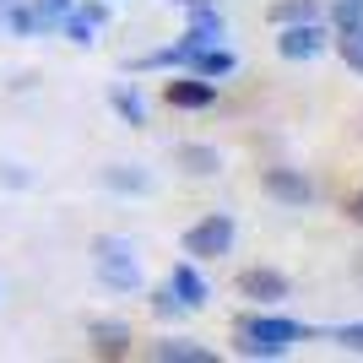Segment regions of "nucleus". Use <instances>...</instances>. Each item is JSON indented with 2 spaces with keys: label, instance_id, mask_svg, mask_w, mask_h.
<instances>
[{
  "label": "nucleus",
  "instance_id": "obj_13",
  "mask_svg": "<svg viewBox=\"0 0 363 363\" xmlns=\"http://www.w3.org/2000/svg\"><path fill=\"white\" fill-rule=\"evenodd\" d=\"M6 28L16 33V38H33V33H44V16L33 11V6H22V0H6Z\"/></svg>",
  "mask_w": 363,
  "mask_h": 363
},
{
  "label": "nucleus",
  "instance_id": "obj_6",
  "mask_svg": "<svg viewBox=\"0 0 363 363\" xmlns=\"http://www.w3.org/2000/svg\"><path fill=\"white\" fill-rule=\"evenodd\" d=\"M104 22H108V6H104V0H76L71 11L60 16V28H65V38H71V44H82V49L92 44V33L104 28Z\"/></svg>",
  "mask_w": 363,
  "mask_h": 363
},
{
  "label": "nucleus",
  "instance_id": "obj_14",
  "mask_svg": "<svg viewBox=\"0 0 363 363\" xmlns=\"http://www.w3.org/2000/svg\"><path fill=\"white\" fill-rule=\"evenodd\" d=\"M108 104H114V114H120L130 130H141V125H147V104L136 98V87H114V92H108Z\"/></svg>",
  "mask_w": 363,
  "mask_h": 363
},
{
  "label": "nucleus",
  "instance_id": "obj_16",
  "mask_svg": "<svg viewBox=\"0 0 363 363\" xmlns=\"http://www.w3.org/2000/svg\"><path fill=\"white\" fill-rule=\"evenodd\" d=\"M320 16V0H272V22H315Z\"/></svg>",
  "mask_w": 363,
  "mask_h": 363
},
{
  "label": "nucleus",
  "instance_id": "obj_24",
  "mask_svg": "<svg viewBox=\"0 0 363 363\" xmlns=\"http://www.w3.org/2000/svg\"><path fill=\"white\" fill-rule=\"evenodd\" d=\"M347 217H352V223H363V190H358V196H352V206H347Z\"/></svg>",
  "mask_w": 363,
  "mask_h": 363
},
{
  "label": "nucleus",
  "instance_id": "obj_9",
  "mask_svg": "<svg viewBox=\"0 0 363 363\" xmlns=\"http://www.w3.org/2000/svg\"><path fill=\"white\" fill-rule=\"evenodd\" d=\"M168 288H174V298H179L184 309H201V303L212 298V293H206V282H201V272H196V260H179V266H174V277H168Z\"/></svg>",
  "mask_w": 363,
  "mask_h": 363
},
{
  "label": "nucleus",
  "instance_id": "obj_3",
  "mask_svg": "<svg viewBox=\"0 0 363 363\" xmlns=\"http://www.w3.org/2000/svg\"><path fill=\"white\" fill-rule=\"evenodd\" d=\"M233 233H239V228H233L228 212H206L190 233H184V255L190 260H217V255L233 250Z\"/></svg>",
  "mask_w": 363,
  "mask_h": 363
},
{
  "label": "nucleus",
  "instance_id": "obj_19",
  "mask_svg": "<svg viewBox=\"0 0 363 363\" xmlns=\"http://www.w3.org/2000/svg\"><path fill=\"white\" fill-rule=\"evenodd\" d=\"M331 22H336V33L363 28V0H331Z\"/></svg>",
  "mask_w": 363,
  "mask_h": 363
},
{
  "label": "nucleus",
  "instance_id": "obj_20",
  "mask_svg": "<svg viewBox=\"0 0 363 363\" xmlns=\"http://www.w3.org/2000/svg\"><path fill=\"white\" fill-rule=\"evenodd\" d=\"M152 315H157V320H179L184 315V303L174 298V288H157V293H152Z\"/></svg>",
  "mask_w": 363,
  "mask_h": 363
},
{
  "label": "nucleus",
  "instance_id": "obj_18",
  "mask_svg": "<svg viewBox=\"0 0 363 363\" xmlns=\"http://www.w3.org/2000/svg\"><path fill=\"white\" fill-rule=\"evenodd\" d=\"M336 55H342V65H352V71L363 76V28L336 33Z\"/></svg>",
  "mask_w": 363,
  "mask_h": 363
},
{
  "label": "nucleus",
  "instance_id": "obj_10",
  "mask_svg": "<svg viewBox=\"0 0 363 363\" xmlns=\"http://www.w3.org/2000/svg\"><path fill=\"white\" fill-rule=\"evenodd\" d=\"M174 163H179L184 174H196V179H212L217 168H223V152L201 147V141H184V147H174Z\"/></svg>",
  "mask_w": 363,
  "mask_h": 363
},
{
  "label": "nucleus",
  "instance_id": "obj_8",
  "mask_svg": "<svg viewBox=\"0 0 363 363\" xmlns=\"http://www.w3.org/2000/svg\"><path fill=\"white\" fill-rule=\"evenodd\" d=\"M239 293L255 298V303H277V298H288V277L272 272V266H250V272L239 277Z\"/></svg>",
  "mask_w": 363,
  "mask_h": 363
},
{
  "label": "nucleus",
  "instance_id": "obj_25",
  "mask_svg": "<svg viewBox=\"0 0 363 363\" xmlns=\"http://www.w3.org/2000/svg\"><path fill=\"white\" fill-rule=\"evenodd\" d=\"M0 11H6V0H0Z\"/></svg>",
  "mask_w": 363,
  "mask_h": 363
},
{
  "label": "nucleus",
  "instance_id": "obj_23",
  "mask_svg": "<svg viewBox=\"0 0 363 363\" xmlns=\"http://www.w3.org/2000/svg\"><path fill=\"white\" fill-rule=\"evenodd\" d=\"M0 184H16V190H22V184H28V174H22L16 163H0Z\"/></svg>",
  "mask_w": 363,
  "mask_h": 363
},
{
  "label": "nucleus",
  "instance_id": "obj_12",
  "mask_svg": "<svg viewBox=\"0 0 363 363\" xmlns=\"http://www.w3.org/2000/svg\"><path fill=\"white\" fill-rule=\"evenodd\" d=\"M233 49H223V44H201L196 55H190V65H184V71H196V76H206V82H217V76H228L233 71Z\"/></svg>",
  "mask_w": 363,
  "mask_h": 363
},
{
  "label": "nucleus",
  "instance_id": "obj_17",
  "mask_svg": "<svg viewBox=\"0 0 363 363\" xmlns=\"http://www.w3.org/2000/svg\"><path fill=\"white\" fill-rule=\"evenodd\" d=\"M104 184H108V190H136V196H141V190H152L147 174H141V168H125V163H108L104 168Z\"/></svg>",
  "mask_w": 363,
  "mask_h": 363
},
{
  "label": "nucleus",
  "instance_id": "obj_21",
  "mask_svg": "<svg viewBox=\"0 0 363 363\" xmlns=\"http://www.w3.org/2000/svg\"><path fill=\"white\" fill-rule=\"evenodd\" d=\"M71 6H76V0H33V11L44 16V33H49V28H60V16L71 11Z\"/></svg>",
  "mask_w": 363,
  "mask_h": 363
},
{
  "label": "nucleus",
  "instance_id": "obj_4",
  "mask_svg": "<svg viewBox=\"0 0 363 363\" xmlns=\"http://www.w3.org/2000/svg\"><path fill=\"white\" fill-rule=\"evenodd\" d=\"M320 49H325V28L315 22H282V33H277V55L282 60H315Z\"/></svg>",
  "mask_w": 363,
  "mask_h": 363
},
{
  "label": "nucleus",
  "instance_id": "obj_1",
  "mask_svg": "<svg viewBox=\"0 0 363 363\" xmlns=\"http://www.w3.org/2000/svg\"><path fill=\"white\" fill-rule=\"evenodd\" d=\"M293 342H309V325L282 320V315H244L239 325H233L239 358H282Z\"/></svg>",
  "mask_w": 363,
  "mask_h": 363
},
{
  "label": "nucleus",
  "instance_id": "obj_2",
  "mask_svg": "<svg viewBox=\"0 0 363 363\" xmlns=\"http://www.w3.org/2000/svg\"><path fill=\"white\" fill-rule=\"evenodd\" d=\"M92 266H98V282L108 293H141V260L130 239H120V233L92 239Z\"/></svg>",
  "mask_w": 363,
  "mask_h": 363
},
{
  "label": "nucleus",
  "instance_id": "obj_11",
  "mask_svg": "<svg viewBox=\"0 0 363 363\" xmlns=\"http://www.w3.org/2000/svg\"><path fill=\"white\" fill-rule=\"evenodd\" d=\"M152 358L157 363H217V352L201 347V342H184V336H168V342H152Z\"/></svg>",
  "mask_w": 363,
  "mask_h": 363
},
{
  "label": "nucleus",
  "instance_id": "obj_7",
  "mask_svg": "<svg viewBox=\"0 0 363 363\" xmlns=\"http://www.w3.org/2000/svg\"><path fill=\"white\" fill-rule=\"evenodd\" d=\"M163 98H168V108H212L217 104V82H206V76H174L163 87Z\"/></svg>",
  "mask_w": 363,
  "mask_h": 363
},
{
  "label": "nucleus",
  "instance_id": "obj_5",
  "mask_svg": "<svg viewBox=\"0 0 363 363\" xmlns=\"http://www.w3.org/2000/svg\"><path fill=\"white\" fill-rule=\"evenodd\" d=\"M260 184H266V196L282 201V206H309V201H315V184L303 179L298 168H266Z\"/></svg>",
  "mask_w": 363,
  "mask_h": 363
},
{
  "label": "nucleus",
  "instance_id": "obj_22",
  "mask_svg": "<svg viewBox=\"0 0 363 363\" xmlns=\"http://www.w3.org/2000/svg\"><path fill=\"white\" fill-rule=\"evenodd\" d=\"M336 347L342 352H363V325H336Z\"/></svg>",
  "mask_w": 363,
  "mask_h": 363
},
{
  "label": "nucleus",
  "instance_id": "obj_15",
  "mask_svg": "<svg viewBox=\"0 0 363 363\" xmlns=\"http://www.w3.org/2000/svg\"><path fill=\"white\" fill-rule=\"evenodd\" d=\"M92 347L104 358H120V352H130V331L125 325H92Z\"/></svg>",
  "mask_w": 363,
  "mask_h": 363
}]
</instances>
